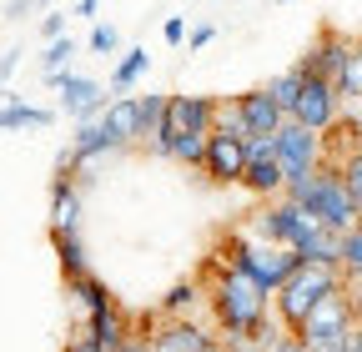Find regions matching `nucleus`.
Returning <instances> with one entry per match:
<instances>
[{
  "mask_svg": "<svg viewBox=\"0 0 362 352\" xmlns=\"http://www.w3.org/2000/svg\"><path fill=\"white\" fill-rule=\"evenodd\" d=\"M216 131H221V136H237V141H252V126H247V116H242L237 96H232V101H226V106L216 111Z\"/></svg>",
  "mask_w": 362,
  "mask_h": 352,
  "instance_id": "31",
  "label": "nucleus"
},
{
  "mask_svg": "<svg viewBox=\"0 0 362 352\" xmlns=\"http://www.w3.org/2000/svg\"><path fill=\"white\" fill-rule=\"evenodd\" d=\"M96 6H101V0H76V11H81V16H90V20H96Z\"/></svg>",
  "mask_w": 362,
  "mask_h": 352,
  "instance_id": "43",
  "label": "nucleus"
},
{
  "mask_svg": "<svg viewBox=\"0 0 362 352\" xmlns=\"http://www.w3.org/2000/svg\"><path fill=\"white\" fill-rule=\"evenodd\" d=\"M66 352H101V347L90 342V337H81V332H71V337H66Z\"/></svg>",
  "mask_w": 362,
  "mask_h": 352,
  "instance_id": "39",
  "label": "nucleus"
},
{
  "mask_svg": "<svg viewBox=\"0 0 362 352\" xmlns=\"http://www.w3.org/2000/svg\"><path fill=\"white\" fill-rule=\"evenodd\" d=\"M277 6H287V0H277Z\"/></svg>",
  "mask_w": 362,
  "mask_h": 352,
  "instance_id": "47",
  "label": "nucleus"
},
{
  "mask_svg": "<svg viewBox=\"0 0 362 352\" xmlns=\"http://www.w3.org/2000/svg\"><path fill=\"white\" fill-rule=\"evenodd\" d=\"M247 151H252V156H277V136H252Z\"/></svg>",
  "mask_w": 362,
  "mask_h": 352,
  "instance_id": "38",
  "label": "nucleus"
},
{
  "mask_svg": "<svg viewBox=\"0 0 362 352\" xmlns=\"http://www.w3.org/2000/svg\"><path fill=\"white\" fill-rule=\"evenodd\" d=\"M342 182H347V192H352L357 206H362V151H352V156L342 161Z\"/></svg>",
  "mask_w": 362,
  "mask_h": 352,
  "instance_id": "33",
  "label": "nucleus"
},
{
  "mask_svg": "<svg viewBox=\"0 0 362 352\" xmlns=\"http://www.w3.org/2000/svg\"><path fill=\"white\" fill-rule=\"evenodd\" d=\"M302 86H307V76H302V66H287L282 76H272V81H267V91H272V96H277V101H282V111L292 116V111H297V101H302Z\"/></svg>",
  "mask_w": 362,
  "mask_h": 352,
  "instance_id": "26",
  "label": "nucleus"
},
{
  "mask_svg": "<svg viewBox=\"0 0 362 352\" xmlns=\"http://www.w3.org/2000/svg\"><path fill=\"white\" fill-rule=\"evenodd\" d=\"M45 11H51V0H45Z\"/></svg>",
  "mask_w": 362,
  "mask_h": 352,
  "instance_id": "46",
  "label": "nucleus"
},
{
  "mask_svg": "<svg viewBox=\"0 0 362 352\" xmlns=\"http://www.w3.org/2000/svg\"><path fill=\"white\" fill-rule=\"evenodd\" d=\"M237 106H242V116H247V126H252V136H277L282 121H287L282 101L272 96L267 86H252V91H242V96H237Z\"/></svg>",
  "mask_w": 362,
  "mask_h": 352,
  "instance_id": "15",
  "label": "nucleus"
},
{
  "mask_svg": "<svg viewBox=\"0 0 362 352\" xmlns=\"http://www.w3.org/2000/svg\"><path fill=\"white\" fill-rule=\"evenodd\" d=\"M352 46H357V40L352 35H342V30H317V40H312V46L302 51V76H312V81H337L342 76V66L352 61Z\"/></svg>",
  "mask_w": 362,
  "mask_h": 352,
  "instance_id": "9",
  "label": "nucleus"
},
{
  "mask_svg": "<svg viewBox=\"0 0 362 352\" xmlns=\"http://www.w3.org/2000/svg\"><path fill=\"white\" fill-rule=\"evenodd\" d=\"M161 35H166V46H181V40H187V20H181V16H166Z\"/></svg>",
  "mask_w": 362,
  "mask_h": 352,
  "instance_id": "37",
  "label": "nucleus"
},
{
  "mask_svg": "<svg viewBox=\"0 0 362 352\" xmlns=\"http://www.w3.org/2000/svg\"><path fill=\"white\" fill-rule=\"evenodd\" d=\"M45 86H56V111H66L71 121H90L101 116L111 101H106V86L90 81V76H76V71H61V76H45Z\"/></svg>",
  "mask_w": 362,
  "mask_h": 352,
  "instance_id": "8",
  "label": "nucleus"
},
{
  "mask_svg": "<svg viewBox=\"0 0 362 352\" xmlns=\"http://www.w3.org/2000/svg\"><path fill=\"white\" fill-rule=\"evenodd\" d=\"M211 35H216V25H211V20H202V25L187 35V51H206V46H211Z\"/></svg>",
  "mask_w": 362,
  "mask_h": 352,
  "instance_id": "36",
  "label": "nucleus"
},
{
  "mask_svg": "<svg viewBox=\"0 0 362 352\" xmlns=\"http://www.w3.org/2000/svg\"><path fill=\"white\" fill-rule=\"evenodd\" d=\"M267 292L237 272V267H226V262H216V277H211V312H216V327L226 332L221 342H247L272 312H267Z\"/></svg>",
  "mask_w": 362,
  "mask_h": 352,
  "instance_id": "1",
  "label": "nucleus"
},
{
  "mask_svg": "<svg viewBox=\"0 0 362 352\" xmlns=\"http://www.w3.org/2000/svg\"><path fill=\"white\" fill-rule=\"evenodd\" d=\"M71 146H76V156H81L86 166H96L101 156L121 151L126 141L116 136V126H111V121H106V111H101V116H90V121H81V126H76V136H71Z\"/></svg>",
  "mask_w": 362,
  "mask_h": 352,
  "instance_id": "14",
  "label": "nucleus"
},
{
  "mask_svg": "<svg viewBox=\"0 0 362 352\" xmlns=\"http://www.w3.org/2000/svg\"><path fill=\"white\" fill-rule=\"evenodd\" d=\"M337 116H342V96H337V86H332V81H312V76H307L302 101H297L292 121H302V126H312V131H327Z\"/></svg>",
  "mask_w": 362,
  "mask_h": 352,
  "instance_id": "12",
  "label": "nucleus"
},
{
  "mask_svg": "<svg viewBox=\"0 0 362 352\" xmlns=\"http://www.w3.org/2000/svg\"><path fill=\"white\" fill-rule=\"evenodd\" d=\"M40 35H45V40H61V35H66V11H56V6L40 11Z\"/></svg>",
  "mask_w": 362,
  "mask_h": 352,
  "instance_id": "34",
  "label": "nucleus"
},
{
  "mask_svg": "<svg viewBox=\"0 0 362 352\" xmlns=\"http://www.w3.org/2000/svg\"><path fill=\"white\" fill-rule=\"evenodd\" d=\"M272 352H312V347H307V342H302V337H287V342H282V347H272Z\"/></svg>",
  "mask_w": 362,
  "mask_h": 352,
  "instance_id": "40",
  "label": "nucleus"
},
{
  "mask_svg": "<svg viewBox=\"0 0 362 352\" xmlns=\"http://www.w3.org/2000/svg\"><path fill=\"white\" fill-rule=\"evenodd\" d=\"M51 252H56V267H61V282H76V277H90V252L81 242V232H66V227H51Z\"/></svg>",
  "mask_w": 362,
  "mask_h": 352,
  "instance_id": "17",
  "label": "nucleus"
},
{
  "mask_svg": "<svg viewBox=\"0 0 362 352\" xmlns=\"http://www.w3.org/2000/svg\"><path fill=\"white\" fill-rule=\"evenodd\" d=\"M146 66H151L146 46H131V51H121V61H116V71H111V96H131V86L146 76Z\"/></svg>",
  "mask_w": 362,
  "mask_h": 352,
  "instance_id": "24",
  "label": "nucleus"
},
{
  "mask_svg": "<svg viewBox=\"0 0 362 352\" xmlns=\"http://www.w3.org/2000/svg\"><path fill=\"white\" fill-rule=\"evenodd\" d=\"M357 327V312H352V292L342 287V292H332L317 312L297 327V337L312 347V352H342L347 347V332Z\"/></svg>",
  "mask_w": 362,
  "mask_h": 352,
  "instance_id": "6",
  "label": "nucleus"
},
{
  "mask_svg": "<svg viewBox=\"0 0 362 352\" xmlns=\"http://www.w3.org/2000/svg\"><path fill=\"white\" fill-rule=\"evenodd\" d=\"M322 146H327V161H332V166H342L352 151H362V116H352V111L337 116V121L322 131Z\"/></svg>",
  "mask_w": 362,
  "mask_h": 352,
  "instance_id": "21",
  "label": "nucleus"
},
{
  "mask_svg": "<svg viewBox=\"0 0 362 352\" xmlns=\"http://www.w3.org/2000/svg\"><path fill=\"white\" fill-rule=\"evenodd\" d=\"M332 86H337V96H342V101H362V40L352 46V61L342 66V76H337Z\"/></svg>",
  "mask_w": 362,
  "mask_h": 352,
  "instance_id": "30",
  "label": "nucleus"
},
{
  "mask_svg": "<svg viewBox=\"0 0 362 352\" xmlns=\"http://www.w3.org/2000/svg\"><path fill=\"white\" fill-rule=\"evenodd\" d=\"M211 337L192 322V317H161V327L151 332V352H202Z\"/></svg>",
  "mask_w": 362,
  "mask_h": 352,
  "instance_id": "16",
  "label": "nucleus"
},
{
  "mask_svg": "<svg viewBox=\"0 0 362 352\" xmlns=\"http://www.w3.org/2000/svg\"><path fill=\"white\" fill-rule=\"evenodd\" d=\"M242 187H247L252 196H262V201H277V196L287 192V171H282L277 156H252V161H247V176H242Z\"/></svg>",
  "mask_w": 362,
  "mask_h": 352,
  "instance_id": "20",
  "label": "nucleus"
},
{
  "mask_svg": "<svg viewBox=\"0 0 362 352\" xmlns=\"http://www.w3.org/2000/svg\"><path fill=\"white\" fill-rule=\"evenodd\" d=\"M202 352H232V347H226V342H216V337H211V342H206Z\"/></svg>",
  "mask_w": 362,
  "mask_h": 352,
  "instance_id": "45",
  "label": "nucleus"
},
{
  "mask_svg": "<svg viewBox=\"0 0 362 352\" xmlns=\"http://www.w3.org/2000/svg\"><path fill=\"white\" fill-rule=\"evenodd\" d=\"M66 307H76L81 317H90V312H106V307H116V297H111V287L90 272V277H76V282H66Z\"/></svg>",
  "mask_w": 362,
  "mask_h": 352,
  "instance_id": "22",
  "label": "nucleus"
},
{
  "mask_svg": "<svg viewBox=\"0 0 362 352\" xmlns=\"http://www.w3.org/2000/svg\"><path fill=\"white\" fill-rule=\"evenodd\" d=\"M357 227H362V216H357Z\"/></svg>",
  "mask_w": 362,
  "mask_h": 352,
  "instance_id": "48",
  "label": "nucleus"
},
{
  "mask_svg": "<svg viewBox=\"0 0 362 352\" xmlns=\"http://www.w3.org/2000/svg\"><path fill=\"white\" fill-rule=\"evenodd\" d=\"M166 101H171V91H161V96H141V141H146V146L166 131Z\"/></svg>",
  "mask_w": 362,
  "mask_h": 352,
  "instance_id": "28",
  "label": "nucleus"
},
{
  "mask_svg": "<svg viewBox=\"0 0 362 352\" xmlns=\"http://www.w3.org/2000/svg\"><path fill=\"white\" fill-rule=\"evenodd\" d=\"M51 227L81 232V176H51Z\"/></svg>",
  "mask_w": 362,
  "mask_h": 352,
  "instance_id": "19",
  "label": "nucleus"
},
{
  "mask_svg": "<svg viewBox=\"0 0 362 352\" xmlns=\"http://www.w3.org/2000/svg\"><path fill=\"white\" fill-rule=\"evenodd\" d=\"M247 161H252V151H247V141H237V136H221V131H211V141H206V176L216 187H242V176H247Z\"/></svg>",
  "mask_w": 362,
  "mask_h": 352,
  "instance_id": "10",
  "label": "nucleus"
},
{
  "mask_svg": "<svg viewBox=\"0 0 362 352\" xmlns=\"http://www.w3.org/2000/svg\"><path fill=\"white\" fill-rule=\"evenodd\" d=\"M277 161H282V171H287V182L322 171V161H327L322 131H312V126H302V121H292V116H287V121H282V131H277Z\"/></svg>",
  "mask_w": 362,
  "mask_h": 352,
  "instance_id": "7",
  "label": "nucleus"
},
{
  "mask_svg": "<svg viewBox=\"0 0 362 352\" xmlns=\"http://www.w3.org/2000/svg\"><path fill=\"white\" fill-rule=\"evenodd\" d=\"M287 201H297L307 216H317V222H322L327 232H337V237H347V232L357 227V216H362L357 196H352L347 182H342V166H332V161H322V171H317L307 187L287 192Z\"/></svg>",
  "mask_w": 362,
  "mask_h": 352,
  "instance_id": "2",
  "label": "nucleus"
},
{
  "mask_svg": "<svg viewBox=\"0 0 362 352\" xmlns=\"http://www.w3.org/2000/svg\"><path fill=\"white\" fill-rule=\"evenodd\" d=\"M76 51H81V40H71V35L45 40V51H40V76H61V71H71Z\"/></svg>",
  "mask_w": 362,
  "mask_h": 352,
  "instance_id": "27",
  "label": "nucleus"
},
{
  "mask_svg": "<svg viewBox=\"0 0 362 352\" xmlns=\"http://www.w3.org/2000/svg\"><path fill=\"white\" fill-rule=\"evenodd\" d=\"M216 111H221L216 96H181V91H171V101H166V121L176 131H187V136H211Z\"/></svg>",
  "mask_w": 362,
  "mask_h": 352,
  "instance_id": "11",
  "label": "nucleus"
},
{
  "mask_svg": "<svg viewBox=\"0 0 362 352\" xmlns=\"http://www.w3.org/2000/svg\"><path fill=\"white\" fill-rule=\"evenodd\" d=\"M81 337H90L101 352H121L131 337H136V327H131V317H126V307L116 302V307H106V312H90V317H81V327H76Z\"/></svg>",
  "mask_w": 362,
  "mask_h": 352,
  "instance_id": "13",
  "label": "nucleus"
},
{
  "mask_svg": "<svg viewBox=\"0 0 362 352\" xmlns=\"http://www.w3.org/2000/svg\"><path fill=\"white\" fill-rule=\"evenodd\" d=\"M317 227H322V222H317V216H307L297 201H287V196H277V201H267L262 211H252V237L257 242H272V247H302Z\"/></svg>",
  "mask_w": 362,
  "mask_h": 352,
  "instance_id": "5",
  "label": "nucleus"
},
{
  "mask_svg": "<svg viewBox=\"0 0 362 352\" xmlns=\"http://www.w3.org/2000/svg\"><path fill=\"white\" fill-rule=\"evenodd\" d=\"M86 51H96V56H116V51H121V30H116L111 20H106V25L96 20V25H90V35H86Z\"/></svg>",
  "mask_w": 362,
  "mask_h": 352,
  "instance_id": "32",
  "label": "nucleus"
},
{
  "mask_svg": "<svg viewBox=\"0 0 362 352\" xmlns=\"http://www.w3.org/2000/svg\"><path fill=\"white\" fill-rule=\"evenodd\" d=\"M106 121L116 126V136H121L126 146H131V141H141V96H111Z\"/></svg>",
  "mask_w": 362,
  "mask_h": 352,
  "instance_id": "23",
  "label": "nucleus"
},
{
  "mask_svg": "<svg viewBox=\"0 0 362 352\" xmlns=\"http://www.w3.org/2000/svg\"><path fill=\"white\" fill-rule=\"evenodd\" d=\"M197 297H202V287L187 277V282H171L166 287V297H161V307H156V312L161 317H192V307H197Z\"/></svg>",
  "mask_w": 362,
  "mask_h": 352,
  "instance_id": "25",
  "label": "nucleus"
},
{
  "mask_svg": "<svg viewBox=\"0 0 362 352\" xmlns=\"http://www.w3.org/2000/svg\"><path fill=\"white\" fill-rule=\"evenodd\" d=\"M352 312H357V327H362V287H352Z\"/></svg>",
  "mask_w": 362,
  "mask_h": 352,
  "instance_id": "44",
  "label": "nucleus"
},
{
  "mask_svg": "<svg viewBox=\"0 0 362 352\" xmlns=\"http://www.w3.org/2000/svg\"><path fill=\"white\" fill-rule=\"evenodd\" d=\"M216 262L247 272L267 297H277V292L287 287V277L302 267V257H297L292 247H272V242H257V237H226V247H221Z\"/></svg>",
  "mask_w": 362,
  "mask_h": 352,
  "instance_id": "3",
  "label": "nucleus"
},
{
  "mask_svg": "<svg viewBox=\"0 0 362 352\" xmlns=\"http://www.w3.org/2000/svg\"><path fill=\"white\" fill-rule=\"evenodd\" d=\"M121 352H151V337H131V342H126Z\"/></svg>",
  "mask_w": 362,
  "mask_h": 352,
  "instance_id": "41",
  "label": "nucleus"
},
{
  "mask_svg": "<svg viewBox=\"0 0 362 352\" xmlns=\"http://www.w3.org/2000/svg\"><path fill=\"white\" fill-rule=\"evenodd\" d=\"M45 131V126H56V111L51 106H35L16 91H6V101H0V131Z\"/></svg>",
  "mask_w": 362,
  "mask_h": 352,
  "instance_id": "18",
  "label": "nucleus"
},
{
  "mask_svg": "<svg viewBox=\"0 0 362 352\" xmlns=\"http://www.w3.org/2000/svg\"><path fill=\"white\" fill-rule=\"evenodd\" d=\"M342 352H362V327H352V332H347V347H342Z\"/></svg>",
  "mask_w": 362,
  "mask_h": 352,
  "instance_id": "42",
  "label": "nucleus"
},
{
  "mask_svg": "<svg viewBox=\"0 0 362 352\" xmlns=\"http://www.w3.org/2000/svg\"><path fill=\"white\" fill-rule=\"evenodd\" d=\"M342 282L347 287H362V227H352L342 237Z\"/></svg>",
  "mask_w": 362,
  "mask_h": 352,
  "instance_id": "29",
  "label": "nucleus"
},
{
  "mask_svg": "<svg viewBox=\"0 0 362 352\" xmlns=\"http://www.w3.org/2000/svg\"><path fill=\"white\" fill-rule=\"evenodd\" d=\"M347 282H342V272L337 267H312V262H302V267L287 277V287L272 297V312L282 317V327L297 337V327L317 312V307H322L332 292H342Z\"/></svg>",
  "mask_w": 362,
  "mask_h": 352,
  "instance_id": "4",
  "label": "nucleus"
},
{
  "mask_svg": "<svg viewBox=\"0 0 362 352\" xmlns=\"http://www.w3.org/2000/svg\"><path fill=\"white\" fill-rule=\"evenodd\" d=\"M30 11H45V0H6V20H25Z\"/></svg>",
  "mask_w": 362,
  "mask_h": 352,
  "instance_id": "35",
  "label": "nucleus"
}]
</instances>
